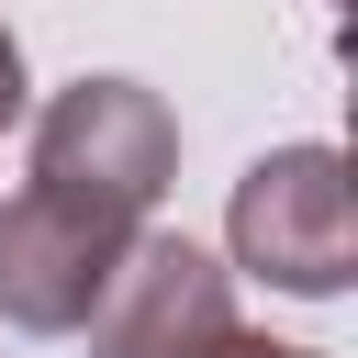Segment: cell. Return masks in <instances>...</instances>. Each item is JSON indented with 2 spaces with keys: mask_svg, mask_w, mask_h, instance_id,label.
<instances>
[{
  "mask_svg": "<svg viewBox=\"0 0 358 358\" xmlns=\"http://www.w3.org/2000/svg\"><path fill=\"white\" fill-rule=\"evenodd\" d=\"M190 358H324V347H280V336H246V324H224L213 347H190Z\"/></svg>",
  "mask_w": 358,
  "mask_h": 358,
  "instance_id": "cell-5",
  "label": "cell"
},
{
  "mask_svg": "<svg viewBox=\"0 0 358 358\" xmlns=\"http://www.w3.org/2000/svg\"><path fill=\"white\" fill-rule=\"evenodd\" d=\"M224 324H235V268L168 224H134V246L90 302V358H190Z\"/></svg>",
  "mask_w": 358,
  "mask_h": 358,
  "instance_id": "cell-4",
  "label": "cell"
},
{
  "mask_svg": "<svg viewBox=\"0 0 358 358\" xmlns=\"http://www.w3.org/2000/svg\"><path fill=\"white\" fill-rule=\"evenodd\" d=\"M11 123H22V34L0 22V134H11Z\"/></svg>",
  "mask_w": 358,
  "mask_h": 358,
  "instance_id": "cell-6",
  "label": "cell"
},
{
  "mask_svg": "<svg viewBox=\"0 0 358 358\" xmlns=\"http://www.w3.org/2000/svg\"><path fill=\"white\" fill-rule=\"evenodd\" d=\"M34 179L145 224L168 201V179H179V112L145 78H67L34 112Z\"/></svg>",
  "mask_w": 358,
  "mask_h": 358,
  "instance_id": "cell-2",
  "label": "cell"
},
{
  "mask_svg": "<svg viewBox=\"0 0 358 358\" xmlns=\"http://www.w3.org/2000/svg\"><path fill=\"white\" fill-rule=\"evenodd\" d=\"M224 246H235L246 280H268L291 302H336L358 280V190H347V157L336 145H268L235 179Z\"/></svg>",
  "mask_w": 358,
  "mask_h": 358,
  "instance_id": "cell-1",
  "label": "cell"
},
{
  "mask_svg": "<svg viewBox=\"0 0 358 358\" xmlns=\"http://www.w3.org/2000/svg\"><path fill=\"white\" fill-rule=\"evenodd\" d=\"M123 246H134L123 213L22 179V190L0 201V324H11V336H78Z\"/></svg>",
  "mask_w": 358,
  "mask_h": 358,
  "instance_id": "cell-3",
  "label": "cell"
}]
</instances>
